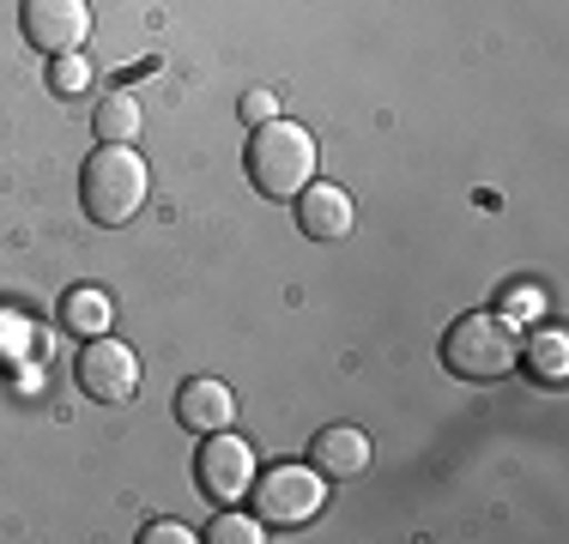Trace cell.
<instances>
[{"label": "cell", "mask_w": 569, "mask_h": 544, "mask_svg": "<svg viewBox=\"0 0 569 544\" xmlns=\"http://www.w3.org/2000/svg\"><path fill=\"white\" fill-rule=\"evenodd\" d=\"M19 31L31 49L56 54H79L91 37V7L86 0H19Z\"/></svg>", "instance_id": "6"}, {"label": "cell", "mask_w": 569, "mask_h": 544, "mask_svg": "<svg viewBox=\"0 0 569 544\" xmlns=\"http://www.w3.org/2000/svg\"><path fill=\"white\" fill-rule=\"evenodd\" d=\"M146 194H152V170H146V158L133 145H98L86 158V170H79V206L103 230L133 224Z\"/></svg>", "instance_id": "1"}, {"label": "cell", "mask_w": 569, "mask_h": 544, "mask_svg": "<svg viewBox=\"0 0 569 544\" xmlns=\"http://www.w3.org/2000/svg\"><path fill=\"white\" fill-rule=\"evenodd\" d=\"M73 375H79V387H86L98 405H121V400L140 393V357H133V345H121V339H110V333L86 339Z\"/></svg>", "instance_id": "7"}, {"label": "cell", "mask_w": 569, "mask_h": 544, "mask_svg": "<svg viewBox=\"0 0 569 544\" xmlns=\"http://www.w3.org/2000/svg\"><path fill=\"white\" fill-rule=\"evenodd\" d=\"M370 454L376 447H370V435H363L358 424H328L316 442H309V466H316L328 484L363 478V472H370Z\"/></svg>", "instance_id": "10"}, {"label": "cell", "mask_w": 569, "mask_h": 544, "mask_svg": "<svg viewBox=\"0 0 569 544\" xmlns=\"http://www.w3.org/2000/svg\"><path fill=\"white\" fill-rule=\"evenodd\" d=\"M539 309H546V296H539L533 284H515V291L503 296V309H497V315H503V321H533Z\"/></svg>", "instance_id": "16"}, {"label": "cell", "mask_w": 569, "mask_h": 544, "mask_svg": "<svg viewBox=\"0 0 569 544\" xmlns=\"http://www.w3.org/2000/svg\"><path fill=\"white\" fill-rule=\"evenodd\" d=\"M316 133L297 128V121H261V128L249 133V152H242V163H249V182L261 200H297L309 182H316Z\"/></svg>", "instance_id": "2"}, {"label": "cell", "mask_w": 569, "mask_h": 544, "mask_svg": "<svg viewBox=\"0 0 569 544\" xmlns=\"http://www.w3.org/2000/svg\"><path fill=\"white\" fill-rule=\"evenodd\" d=\"M351 224H358V206H351V194L340 182H309L297 194V230L309 242H346Z\"/></svg>", "instance_id": "8"}, {"label": "cell", "mask_w": 569, "mask_h": 544, "mask_svg": "<svg viewBox=\"0 0 569 544\" xmlns=\"http://www.w3.org/2000/svg\"><path fill=\"white\" fill-rule=\"evenodd\" d=\"M140 544H194V526H182V521H152L140 533Z\"/></svg>", "instance_id": "17"}, {"label": "cell", "mask_w": 569, "mask_h": 544, "mask_svg": "<svg viewBox=\"0 0 569 544\" xmlns=\"http://www.w3.org/2000/svg\"><path fill=\"white\" fill-rule=\"evenodd\" d=\"M200 538H207V544H261V538H267V526L254 521V514L219 508V514H212V526H207Z\"/></svg>", "instance_id": "14"}, {"label": "cell", "mask_w": 569, "mask_h": 544, "mask_svg": "<svg viewBox=\"0 0 569 544\" xmlns=\"http://www.w3.org/2000/svg\"><path fill=\"white\" fill-rule=\"evenodd\" d=\"M91 128H98V145H133L146 128V109L133 91H110V98L98 103V121H91Z\"/></svg>", "instance_id": "13"}, {"label": "cell", "mask_w": 569, "mask_h": 544, "mask_svg": "<svg viewBox=\"0 0 569 544\" xmlns=\"http://www.w3.org/2000/svg\"><path fill=\"white\" fill-rule=\"evenodd\" d=\"M176 424L188 435H212V430H230L237 424V393L224 387L219 375H194L176 387Z\"/></svg>", "instance_id": "9"}, {"label": "cell", "mask_w": 569, "mask_h": 544, "mask_svg": "<svg viewBox=\"0 0 569 544\" xmlns=\"http://www.w3.org/2000/svg\"><path fill=\"white\" fill-rule=\"evenodd\" d=\"M86 85H91L86 54H56V61H49V91H56V98H79Z\"/></svg>", "instance_id": "15"}, {"label": "cell", "mask_w": 569, "mask_h": 544, "mask_svg": "<svg viewBox=\"0 0 569 544\" xmlns=\"http://www.w3.org/2000/svg\"><path fill=\"white\" fill-rule=\"evenodd\" d=\"M321 502H328V478H321L316 466H297V460L254 472V484H249L254 521H261V526H279V533H291V526L316 521Z\"/></svg>", "instance_id": "4"}, {"label": "cell", "mask_w": 569, "mask_h": 544, "mask_svg": "<svg viewBox=\"0 0 569 544\" xmlns=\"http://www.w3.org/2000/svg\"><path fill=\"white\" fill-rule=\"evenodd\" d=\"M194 484H200V496H212L219 508H237L254 484V447L230 430H212L194 454Z\"/></svg>", "instance_id": "5"}, {"label": "cell", "mask_w": 569, "mask_h": 544, "mask_svg": "<svg viewBox=\"0 0 569 544\" xmlns=\"http://www.w3.org/2000/svg\"><path fill=\"white\" fill-rule=\"evenodd\" d=\"M515 363H521L539 387H563V375H569V333H563V326L521 333V357H515Z\"/></svg>", "instance_id": "12"}, {"label": "cell", "mask_w": 569, "mask_h": 544, "mask_svg": "<svg viewBox=\"0 0 569 544\" xmlns=\"http://www.w3.org/2000/svg\"><path fill=\"white\" fill-rule=\"evenodd\" d=\"M273 115H279L273 91H249V98H242V121H249V128H261V121H273Z\"/></svg>", "instance_id": "18"}, {"label": "cell", "mask_w": 569, "mask_h": 544, "mask_svg": "<svg viewBox=\"0 0 569 544\" xmlns=\"http://www.w3.org/2000/svg\"><path fill=\"white\" fill-rule=\"evenodd\" d=\"M521 357V326L503 321L497 309H472L442 339V370L455 381H503Z\"/></svg>", "instance_id": "3"}, {"label": "cell", "mask_w": 569, "mask_h": 544, "mask_svg": "<svg viewBox=\"0 0 569 544\" xmlns=\"http://www.w3.org/2000/svg\"><path fill=\"white\" fill-rule=\"evenodd\" d=\"M110 321H116V303H110L103 284H67L61 291L56 326L67 339H98V333H110Z\"/></svg>", "instance_id": "11"}]
</instances>
